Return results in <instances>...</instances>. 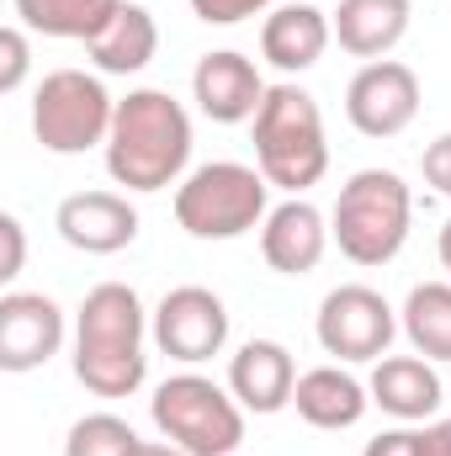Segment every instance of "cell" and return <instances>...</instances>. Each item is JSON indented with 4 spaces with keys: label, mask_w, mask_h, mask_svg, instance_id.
I'll use <instances>...</instances> for the list:
<instances>
[{
    "label": "cell",
    "mask_w": 451,
    "mask_h": 456,
    "mask_svg": "<svg viewBox=\"0 0 451 456\" xmlns=\"http://www.w3.org/2000/svg\"><path fill=\"white\" fill-rule=\"evenodd\" d=\"M266 197H271V181L255 165L213 159L181 181L176 224L192 239H244L250 228L266 224Z\"/></svg>",
    "instance_id": "8992f818"
},
{
    "label": "cell",
    "mask_w": 451,
    "mask_h": 456,
    "mask_svg": "<svg viewBox=\"0 0 451 456\" xmlns=\"http://www.w3.org/2000/svg\"><path fill=\"white\" fill-rule=\"evenodd\" d=\"M345 117L361 138H398L420 117V75L398 59H372L345 86Z\"/></svg>",
    "instance_id": "9c48e42d"
},
{
    "label": "cell",
    "mask_w": 451,
    "mask_h": 456,
    "mask_svg": "<svg viewBox=\"0 0 451 456\" xmlns=\"http://www.w3.org/2000/svg\"><path fill=\"white\" fill-rule=\"evenodd\" d=\"M409 218L414 197L398 170H356L335 197L330 233L350 265H388L409 239Z\"/></svg>",
    "instance_id": "277c9868"
},
{
    "label": "cell",
    "mask_w": 451,
    "mask_h": 456,
    "mask_svg": "<svg viewBox=\"0 0 451 456\" xmlns=\"http://www.w3.org/2000/svg\"><path fill=\"white\" fill-rule=\"evenodd\" d=\"M64 345V308L43 292L0 297V371H37Z\"/></svg>",
    "instance_id": "8fae6325"
},
{
    "label": "cell",
    "mask_w": 451,
    "mask_h": 456,
    "mask_svg": "<svg viewBox=\"0 0 451 456\" xmlns=\"http://www.w3.org/2000/svg\"><path fill=\"white\" fill-rule=\"evenodd\" d=\"M292 387H298V366H292L287 345L250 340L239 345V355L228 361V393L250 414H282L292 403Z\"/></svg>",
    "instance_id": "9a60e30c"
},
{
    "label": "cell",
    "mask_w": 451,
    "mask_h": 456,
    "mask_svg": "<svg viewBox=\"0 0 451 456\" xmlns=\"http://www.w3.org/2000/svg\"><path fill=\"white\" fill-rule=\"evenodd\" d=\"M441 265L451 271V218H447V228H441Z\"/></svg>",
    "instance_id": "4dcf8cb0"
},
{
    "label": "cell",
    "mask_w": 451,
    "mask_h": 456,
    "mask_svg": "<svg viewBox=\"0 0 451 456\" xmlns=\"http://www.w3.org/2000/svg\"><path fill=\"white\" fill-rule=\"evenodd\" d=\"M75 377L96 398H133L144 387V303L127 281H102L86 292L75 319Z\"/></svg>",
    "instance_id": "7a4b0ae2"
},
{
    "label": "cell",
    "mask_w": 451,
    "mask_h": 456,
    "mask_svg": "<svg viewBox=\"0 0 451 456\" xmlns=\"http://www.w3.org/2000/svg\"><path fill=\"white\" fill-rule=\"evenodd\" d=\"M314 335L324 345V355H340V361H382L393 335H398V319H393V308H388L382 292H372L361 281H345V287H335L319 303Z\"/></svg>",
    "instance_id": "ba28073f"
},
{
    "label": "cell",
    "mask_w": 451,
    "mask_h": 456,
    "mask_svg": "<svg viewBox=\"0 0 451 456\" xmlns=\"http://www.w3.org/2000/svg\"><path fill=\"white\" fill-rule=\"evenodd\" d=\"M53 228L70 249H86V255H117L138 239V213L127 197L117 191H75L59 202Z\"/></svg>",
    "instance_id": "4fadbf2b"
},
{
    "label": "cell",
    "mask_w": 451,
    "mask_h": 456,
    "mask_svg": "<svg viewBox=\"0 0 451 456\" xmlns=\"http://www.w3.org/2000/svg\"><path fill=\"white\" fill-rule=\"evenodd\" d=\"M27 80V32L5 27L0 32V91H16Z\"/></svg>",
    "instance_id": "d4e9b609"
},
{
    "label": "cell",
    "mask_w": 451,
    "mask_h": 456,
    "mask_svg": "<svg viewBox=\"0 0 451 456\" xmlns=\"http://www.w3.org/2000/svg\"><path fill=\"white\" fill-rule=\"evenodd\" d=\"M117 11L122 0H16V16L27 32L70 37V43H91Z\"/></svg>",
    "instance_id": "44dd1931"
},
{
    "label": "cell",
    "mask_w": 451,
    "mask_h": 456,
    "mask_svg": "<svg viewBox=\"0 0 451 456\" xmlns=\"http://www.w3.org/2000/svg\"><path fill=\"white\" fill-rule=\"evenodd\" d=\"M420 441H425V456H451V419L425 425V430H420Z\"/></svg>",
    "instance_id": "f1b7e54d"
},
{
    "label": "cell",
    "mask_w": 451,
    "mask_h": 456,
    "mask_svg": "<svg viewBox=\"0 0 451 456\" xmlns=\"http://www.w3.org/2000/svg\"><path fill=\"white\" fill-rule=\"evenodd\" d=\"M0 239H5V260H0V281L21 276V255H27V233H21V218H0Z\"/></svg>",
    "instance_id": "83f0119b"
},
{
    "label": "cell",
    "mask_w": 451,
    "mask_h": 456,
    "mask_svg": "<svg viewBox=\"0 0 451 456\" xmlns=\"http://www.w3.org/2000/svg\"><path fill=\"white\" fill-rule=\"evenodd\" d=\"M255 170L276 186L303 197L308 186L324 181L330 170V143H324V117L319 102L303 86H271L260 112H255Z\"/></svg>",
    "instance_id": "3957f363"
},
{
    "label": "cell",
    "mask_w": 451,
    "mask_h": 456,
    "mask_svg": "<svg viewBox=\"0 0 451 456\" xmlns=\"http://www.w3.org/2000/svg\"><path fill=\"white\" fill-rule=\"evenodd\" d=\"M330 239H335V233L324 228V213H319L314 202L287 197V202L271 208L266 224H260V255H266V265L282 271V276H308V271L324 260Z\"/></svg>",
    "instance_id": "5bb4252c"
},
{
    "label": "cell",
    "mask_w": 451,
    "mask_h": 456,
    "mask_svg": "<svg viewBox=\"0 0 451 456\" xmlns=\"http://www.w3.org/2000/svg\"><path fill=\"white\" fill-rule=\"evenodd\" d=\"M330 37H335V27H330V16L319 5H276L266 16V27H260V53L282 75H303V69H314L324 59Z\"/></svg>",
    "instance_id": "e0dca14e"
},
{
    "label": "cell",
    "mask_w": 451,
    "mask_h": 456,
    "mask_svg": "<svg viewBox=\"0 0 451 456\" xmlns=\"http://www.w3.org/2000/svg\"><path fill=\"white\" fill-rule=\"evenodd\" d=\"M86 53H91V64H96L102 75H138V69H149V59L160 53V27H154V16H149L144 5L122 0V11L86 43Z\"/></svg>",
    "instance_id": "ffe728a7"
},
{
    "label": "cell",
    "mask_w": 451,
    "mask_h": 456,
    "mask_svg": "<svg viewBox=\"0 0 451 456\" xmlns=\"http://www.w3.org/2000/svg\"><path fill=\"white\" fill-rule=\"evenodd\" d=\"M266 5H276V0H192V16L208 27H239V21L260 16Z\"/></svg>",
    "instance_id": "cb8c5ba5"
},
{
    "label": "cell",
    "mask_w": 451,
    "mask_h": 456,
    "mask_svg": "<svg viewBox=\"0 0 451 456\" xmlns=\"http://www.w3.org/2000/svg\"><path fill=\"white\" fill-rule=\"evenodd\" d=\"M192 159V117L170 91H127L107 138V175L127 191H165Z\"/></svg>",
    "instance_id": "6da1fadb"
},
{
    "label": "cell",
    "mask_w": 451,
    "mask_h": 456,
    "mask_svg": "<svg viewBox=\"0 0 451 456\" xmlns=\"http://www.w3.org/2000/svg\"><path fill=\"white\" fill-rule=\"evenodd\" d=\"M361 456H425V441H420V430H382L377 441H366V452Z\"/></svg>",
    "instance_id": "4316f807"
},
{
    "label": "cell",
    "mask_w": 451,
    "mask_h": 456,
    "mask_svg": "<svg viewBox=\"0 0 451 456\" xmlns=\"http://www.w3.org/2000/svg\"><path fill=\"white\" fill-rule=\"evenodd\" d=\"M149 414H154V430L186 456H234L244 441L239 398L224 393L213 377H197V371L165 377L149 398Z\"/></svg>",
    "instance_id": "5b68a950"
},
{
    "label": "cell",
    "mask_w": 451,
    "mask_h": 456,
    "mask_svg": "<svg viewBox=\"0 0 451 456\" xmlns=\"http://www.w3.org/2000/svg\"><path fill=\"white\" fill-rule=\"evenodd\" d=\"M133 456H186L181 446H170V441H138V452Z\"/></svg>",
    "instance_id": "f546056e"
},
{
    "label": "cell",
    "mask_w": 451,
    "mask_h": 456,
    "mask_svg": "<svg viewBox=\"0 0 451 456\" xmlns=\"http://www.w3.org/2000/svg\"><path fill=\"white\" fill-rule=\"evenodd\" d=\"M420 170H425V181L451 197V133H441L436 143H425V154H420Z\"/></svg>",
    "instance_id": "484cf974"
},
{
    "label": "cell",
    "mask_w": 451,
    "mask_h": 456,
    "mask_svg": "<svg viewBox=\"0 0 451 456\" xmlns=\"http://www.w3.org/2000/svg\"><path fill=\"white\" fill-rule=\"evenodd\" d=\"M292 403H298V419L314 425V430H350V425H361V414H366L372 398H366V387H361L350 371H340V366H314V371L298 377Z\"/></svg>",
    "instance_id": "d6986e66"
},
{
    "label": "cell",
    "mask_w": 451,
    "mask_h": 456,
    "mask_svg": "<svg viewBox=\"0 0 451 456\" xmlns=\"http://www.w3.org/2000/svg\"><path fill=\"white\" fill-rule=\"evenodd\" d=\"M404 335L425 361H451V281H420L409 292Z\"/></svg>",
    "instance_id": "7402d4cb"
},
{
    "label": "cell",
    "mask_w": 451,
    "mask_h": 456,
    "mask_svg": "<svg viewBox=\"0 0 451 456\" xmlns=\"http://www.w3.org/2000/svg\"><path fill=\"white\" fill-rule=\"evenodd\" d=\"M133 452H138V436L117 414H86V419H75L70 441H64V456H133Z\"/></svg>",
    "instance_id": "603a6c76"
},
{
    "label": "cell",
    "mask_w": 451,
    "mask_h": 456,
    "mask_svg": "<svg viewBox=\"0 0 451 456\" xmlns=\"http://www.w3.org/2000/svg\"><path fill=\"white\" fill-rule=\"evenodd\" d=\"M149 335H154V345L170 361L202 366V361H213L228 345V308H224V297L208 292V287H176V292L160 297Z\"/></svg>",
    "instance_id": "30bf717a"
},
{
    "label": "cell",
    "mask_w": 451,
    "mask_h": 456,
    "mask_svg": "<svg viewBox=\"0 0 451 456\" xmlns=\"http://www.w3.org/2000/svg\"><path fill=\"white\" fill-rule=\"evenodd\" d=\"M414 5L409 0H340V11L330 16L335 43L356 59H382L404 43Z\"/></svg>",
    "instance_id": "ac0fdd59"
},
{
    "label": "cell",
    "mask_w": 451,
    "mask_h": 456,
    "mask_svg": "<svg viewBox=\"0 0 451 456\" xmlns=\"http://www.w3.org/2000/svg\"><path fill=\"white\" fill-rule=\"evenodd\" d=\"M366 393L382 414H393L404 425H420L441 409V371L425 355H382Z\"/></svg>",
    "instance_id": "2e32d148"
},
{
    "label": "cell",
    "mask_w": 451,
    "mask_h": 456,
    "mask_svg": "<svg viewBox=\"0 0 451 456\" xmlns=\"http://www.w3.org/2000/svg\"><path fill=\"white\" fill-rule=\"evenodd\" d=\"M266 91H271V86L260 80L255 59H244V53H234V48L202 53L197 69H192V102L202 107V117H213V122H224V127L255 122Z\"/></svg>",
    "instance_id": "7c38bea8"
},
{
    "label": "cell",
    "mask_w": 451,
    "mask_h": 456,
    "mask_svg": "<svg viewBox=\"0 0 451 456\" xmlns=\"http://www.w3.org/2000/svg\"><path fill=\"white\" fill-rule=\"evenodd\" d=\"M112 117H117V102L86 69H53V75H43V86L32 96V133H37V143L48 154L107 149Z\"/></svg>",
    "instance_id": "52a82bcc"
}]
</instances>
